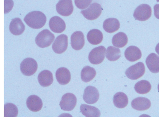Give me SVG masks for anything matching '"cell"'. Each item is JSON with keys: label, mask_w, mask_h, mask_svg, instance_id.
Returning a JSON list of instances; mask_svg holds the SVG:
<instances>
[{"label": "cell", "mask_w": 159, "mask_h": 121, "mask_svg": "<svg viewBox=\"0 0 159 121\" xmlns=\"http://www.w3.org/2000/svg\"><path fill=\"white\" fill-rule=\"evenodd\" d=\"M97 72L94 68L90 66H85L83 68L81 73L82 80L85 83H89L94 78Z\"/></svg>", "instance_id": "26"}, {"label": "cell", "mask_w": 159, "mask_h": 121, "mask_svg": "<svg viewBox=\"0 0 159 121\" xmlns=\"http://www.w3.org/2000/svg\"><path fill=\"white\" fill-rule=\"evenodd\" d=\"M158 91H159V84L158 85Z\"/></svg>", "instance_id": "34"}, {"label": "cell", "mask_w": 159, "mask_h": 121, "mask_svg": "<svg viewBox=\"0 0 159 121\" xmlns=\"http://www.w3.org/2000/svg\"><path fill=\"white\" fill-rule=\"evenodd\" d=\"M145 73L144 64L139 62L128 68L125 74L128 78L131 80H136L143 76Z\"/></svg>", "instance_id": "3"}, {"label": "cell", "mask_w": 159, "mask_h": 121, "mask_svg": "<svg viewBox=\"0 0 159 121\" xmlns=\"http://www.w3.org/2000/svg\"><path fill=\"white\" fill-rule=\"evenodd\" d=\"M154 14L155 17L159 20V4H156L153 7Z\"/></svg>", "instance_id": "32"}, {"label": "cell", "mask_w": 159, "mask_h": 121, "mask_svg": "<svg viewBox=\"0 0 159 121\" xmlns=\"http://www.w3.org/2000/svg\"><path fill=\"white\" fill-rule=\"evenodd\" d=\"M77 99L76 96L71 93H66L62 96L60 102L61 109L64 111L72 110L76 105Z\"/></svg>", "instance_id": "8"}, {"label": "cell", "mask_w": 159, "mask_h": 121, "mask_svg": "<svg viewBox=\"0 0 159 121\" xmlns=\"http://www.w3.org/2000/svg\"><path fill=\"white\" fill-rule=\"evenodd\" d=\"M106 53V49L103 46L94 48L89 54V60L93 64H100L105 59Z\"/></svg>", "instance_id": "7"}, {"label": "cell", "mask_w": 159, "mask_h": 121, "mask_svg": "<svg viewBox=\"0 0 159 121\" xmlns=\"http://www.w3.org/2000/svg\"><path fill=\"white\" fill-rule=\"evenodd\" d=\"M121 51L119 48L113 46L108 47L106 51V57L111 62H115L120 58Z\"/></svg>", "instance_id": "28"}, {"label": "cell", "mask_w": 159, "mask_h": 121, "mask_svg": "<svg viewBox=\"0 0 159 121\" xmlns=\"http://www.w3.org/2000/svg\"><path fill=\"white\" fill-rule=\"evenodd\" d=\"M152 86L150 82L146 80H140L135 84L134 89L137 93L139 94H146L151 89Z\"/></svg>", "instance_id": "27"}, {"label": "cell", "mask_w": 159, "mask_h": 121, "mask_svg": "<svg viewBox=\"0 0 159 121\" xmlns=\"http://www.w3.org/2000/svg\"><path fill=\"white\" fill-rule=\"evenodd\" d=\"M132 108L137 110H146L150 108L151 102L147 98L139 97L134 99L131 103Z\"/></svg>", "instance_id": "14"}, {"label": "cell", "mask_w": 159, "mask_h": 121, "mask_svg": "<svg viewBox=\"0 0 159 121\" xmlns=\"http://www.w3.org/2000/svg\"><path fill=\"white\" fill-rule=\"evenodd\" d=\"M125 58L130 62H134L141 58V51L139 48L135 46H130L125 50Z\"/></svg>", "instance_id": "16"}, {"label": "cell", "mask_w": 159, "mask_h": 121, "mask_svg": "<svg viewBox=\"0 0 159 121\" xmlns=\"http://www.w3.org/2000/svg\"><path fill=\"white\" fill-rule=\"evenodd\" d=\"M156 1H157V2H159V0H156Z\"/></svg>", "instance_id": "35"}, {"label": "cell", "mask_w": 159, "mask_h": 121, "mask_svg": "<svg viewBox=\"0 0 159 121\" xmlns=\"http://www.w3.org/2000/svg\"><path fill=\"white\" fill-rule=\"evenodd\" d=\"M92 0H75V5L80 9H86L90 5Z\"/></svg>", "instance_id": "30"}, {"label": "cell", "mask_w": 159, "mask_h": 121, "mask_svg": "<svg viewBox=\"0 0 159 121\" xmlns=\"http://www.w3.org/2000/svg\"><path fill=\"white\" fill-rule=\"evenodd\" d=\"M146 62L148 68L152 73H159V56L158 55L154 53L150 54L146 58Z\"/></svg>", "instance_id": "17"}, {"label": "cell", "mask_w": 159, "mask_h": 121, "mask_svg": "<svg viewBox=\"0 0 159 121\" xmlns=\"http://www.w3.org/2000/svg\"><path fill=\"white\" fill-rule=\"evenodd\" d=\"M128 42L127 36L122 32L117 33L113 37V45L118 48H122L127 45Z\"/></svg>", "instance_id": "24"}, {"label": "cell", "mask_w": 159, "mask_h": 121, "mask_svg": "<svg viewBox=\"0 0 159 121\" xmlns=\"http://www.w3.org/2000/svg\"><path fill=\"white\" fill-rule=\"evenodd\" d=\"M103 28L107 32L113 33L118 31L120 28L119 20L115 18H109L104 21Z\"/></svg>", "instance_id": "21"}, {"label": "cell", "mask_w": 159, "mask_h": 121, "mask_svg": "<svg viewBox=\"0 0 159 121\" xmlns=\"http://www.w3.org/2000/svg\"><path fill=\"white\" fill-rule=\"evenodd\" d=\"M87 38L90 44L97 45L102 42L103 35L100 30L94 29L90 30L88 33Z\"/></svg>", "instance_id": "22"}, {"label": "cell", "mask_w": 159, "mask_h": 121, "mask_svg": "<svg viewBox=\"0 0 159 121\" xmlns=\"http://www.w3.org/2000/svg\"><path fill=\"white\" fill-rule=\"evenodd\" d=\"M38 79L40 85L43 87H48L53 82L52 74L50 71L44 70L39 74Z\"/></svg>", "instance_id": "20"}, {"label": "cell", "mask_w": 159, "mask_h": 121, "mask_svg": "<svg viewBox=\"0 0 159 121\" xmlns=\"http://www.w3.org/2000/svg\"><path fill=\"white\" fill-rule=\"evenodd\" d=\"M49 25L52 31L58 34L65 31L66 27L65 21L61 18L57 16L50 19Z\"/></svg>", "instance_id": "13"}, {"label": "cell", "mask_w": 159, "mask_h": 121, "mask_svg": "<svg viewBox=\"0 0 159 121\" xmlns=\"http://www.w3.org/2000/svg\"><path fill=\"white\" fill-rule=\"evenodd\" d=\"M99 93L96 88L93 86H88L84 90L83 95L84 101L88 104H94L99 98Z\"/></svg>", "instance_id": "11"}, {"label": "cell", "mask_w": 159, "mask_h": 121, "mask_svg": "<svg viewBox=\"0 0 159 121\" xmlns=\"http://www.w3.org/2000/svg\"><path fill=\"white\" fill-rule=\"evenodd\" d=\"M80 110L82 114L86 117H99L101 115L98 108L85 104L81 105Z\"/></svg>", "instance_id": "23"}, {"label": "cell", "mask_w": 159, "mask_h": 121, "mask_svg": "<svg viewBox=\"0 0 159 121\" xmlns=\"http://www.w3.org/2000/svg\"><path fill=\"white\" fill-rule=\"evenodd\" d=\"M57 12L64 16H70L73 12L72 0H60L56 5Z\"/></svg>", "instance_id": "10"}, {"label": "cell", "mask_w": 159, "mask_h": 121, "mask_svg": "<svg viewBox=\"0 0 159 121\" xmlns=\"http://www.w3.org/2000/svg\"><path fill=\"white\" fill-rule=\"evenodd\" d=\"M155 50L156 53L159 55V43L156 45Z\"/></svg>", "instance_id": "33"}, {"label": "cell", "mask_w": 159, "mask_h": 121, "mask_svg": "<svg viewBox=\"0 0 159 121\" xmlns=\"http://www.w3.org/2000/svg\"><path fill=\"white\" fill-rule=\"evenodd\" d=\"M26 105L30 111L33 112H39L42 108V101L39 97L34 95L29 96L26 101Z\"/></svg>", "instance_id": "15"}, {"label": "cell", "mask_w": 159, "mask_h": 121, "mask_svg": "<svg viewBox=\"0 0 159 121\" xmlns=\"http://www.w3.org/2000/svg\"><path fill=\"white\" fill-rule=\"evenodd\" d=\"M68 46V37L65 34H61L56 38L52 46L55 53L61 54L66 50Z\"/></svg>", "instance_id": "9"}, {"label": "cell", "mask_w": 159, "mask_h": 121, "mask_svg": "<svg viewBox=\"0 0 159 121\" xmlns=\"http://www.w3.org/2000/svg\"><path fill=\"white\" fill-rule=\"evenodd\" d=\"M20 69L22 73L25 76H31L34 75L37 71V62L33 58H26L21 63Z\"/></svg>", "instance_id": "6"}, {"label": "cell", "mask_w": 159, "mask_h": 121, "mask_svg": "<svg viewBox=\"0 0 159 121\" xmlns=\"http://www.w3.org/2000/svg\"><path fill=\"white\" fill-rule=\"evenodd\" d=\"M56 76L57 81L61 85L68 84L70 81V72L65 67L59 68L56 73Z\"/></svg>", "instance_id": "18"}, {"label": "cell", "mask_w": 159, "mask_h": 121, "mask_svg": "<svg viewBox=\"0 0 159 121\" xmlns=\"http://www.w3.org/2000/svg\"><path fill=\"white\" fill-rule=\"evenodd\" d=\"M55 38L54 35L48 30L40 32L36 37L35 42L40 48H45L51 45Z\"/></svg>", "instance_id": "2"}, {"label": "cell", "mask_w": 159, "mask_h": 121, "mask_svg": "<svg viewBox=\"0 0 159 121\" xmlns=\"http://www.w3.org/2000/svg\"><path fill=\"white\" fill-rule=\"evenodd\" d=\"M102 10L101 5L95 2L91 4L87 9L81 11V13L87 20H93L99 17Z\"/></svg>", "instance_id": "5"}, {"label": "cell", "mask_w": 159, "mask_h": 121, "mask_svg": "<svg viewBox=\"0 0 159 121\" xmlns=\"http://www.w3.org/2000/svg\"><path fill=\"white\" fill-rule=\"evenodd\" d=\"M9 30L14 35L19 36L23 34L25 30V26L21 20L16 18L12 19L9 26Z\"/></svg>", "instance_id": "19"}, {"label": "cell", "mask_w": 159, "mask_h": 121, "mask_svg": "<svg viewBox=\"0 0 159 121\" xmlns=\"http://www.w3.org/2000/svg\"><path fill=\"white\" fill-rule=\"evenodd\" d=\"M24 20L29 27L38 29L42 28L45 24L47 18L42 12L35 11L28 14Z\"/></svg>", "instance_id": "1"}, {"label": "cell", "mask_w": 159, "mask_h": 121, "mask_svg": "<svg viewBox=\"0 0 159 121\" xmlns=\"http://www.w3.org/2000/svg\"><path fill=\"white\" fill-rule=\"evenodd\" d=\"M84 44V37L82 32H75L71 35V45L72 48L75 50H81Z\"/></svg>", "instance_id": "12"}, {"label": "cell", "mask_w": 159, "mask_h": 121, "mask_svg": "<svg viewBox=\"0 0 159 121\" xmlns=\"http://www.w3.org/2000/svg\"><path fill=\"white\" fill-rule=\"evenodd\" d=\"M13 1L12 0H4V13L5 14L9 13L13 8Z\"/></svg>", "instance_id": "31"}, {"label": "cell", "mask_w": 159, "mask_h": 121, "mask_svg": "<svg viewBox=\"0 0 159 121\" xmlns=\"http://www.w3.org/2000/svg\"><path fill=\"white\" fill-rule=\"evenodd\" d=\"M18 115V108L15 104L8 103L4 106V117H16Z\"/></svg>", "instance_id": "29"}, {"label": "cell", "mask_w": 159, "mask_h": 121, "mask_svg": "<svg viewBox=\"0 0 159 121\" xmlns=\"http://www.w3.org/2000/svg\"><path fill=\"white\" fill-rule=\"evenodd\" d=\"M113 102L114 105L117 108H125L128 103L127 96L123 93H117L114 96Z\"/></svg>", "instance_id": "25"}, {"label": "cell", "mask_w": 159, "mask_h": 121, "mask_svg": "<svg viewBox=\"0 0 159 121\" xmlns=\"http://www.w3.org/2000/svg\"><path fill=\"white\" fill-rule=\"evenodd\" d=\"M152 8L147 4H143L137 7L134 12L133 16L136 20L145 21L151 16Z\"/></svg>", "instance_id": "4"}]
</instances>
